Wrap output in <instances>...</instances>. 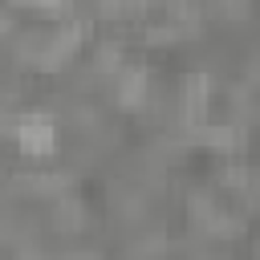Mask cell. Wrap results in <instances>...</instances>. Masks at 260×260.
<instances>
[{"mask_svg": "<svg viewBox=\"0 0 260 260\" xmlns=\"http://www.w3.org/2000/svg\"><path fill=\"white\" fill-rule=\"evenodd\" d=\"M8 134H16L24 154H53V146H57V130L45 114H20Z\"/></svg>", "mask_w": 260, "mask_h": 260, "instance_id": "obj_1", "label": "cell"}, {"mask_svg": "<svg viewBox=\"0 0 260 260\" xmlns=\"http://www.w3.org/2000/svg\"><path fill=\"white\" fill-rule=\"evenodd\" d=\"M203 110H207V77L203 73H191L183 81V122L187 126L203 122Z\"/></svg>", "mask_w": 260, "mask_h": 260, "instance_id": "obj_2", "label": "cell"}, {"mask_svg": "<svg viewBox=\"0 0 260 260\" xmlns=\"http://www.w3.org/2000/svg\"><path fill=\"white\" fill-rule=\"evenodd\" d=\"M146 98V73L142 69H126L122 81H118V102L122 106H138Z\"/></svg>", "mask_w": 260, "mask_h": 260, "instance_id": "obj_3", "label": "cell"}, {"mask_svg": "<svg viewBox=\"0 0 260 260\" xmlns=\"http://www.w3.org/2000/svg\"><path fill=\"white\" fill-rule=\"evenodd\" d=\"M69 260H98V256H69Z\"/></svg>", "mask_w": 260, "mask_h": 260, "instance_id": "obj_4", "label": "cell"}]
</instances>
